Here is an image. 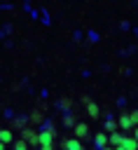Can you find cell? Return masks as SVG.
I'll return each mask as SVG.
<instances>
[{
  "instance_id": "obj_1",
  "label": "cell",
  "mask_w": 138,
  "mask_h": 150,
  "mask_svg": "<svg viewBox=\"0 0 138 150\" xmlns=\"http://www.w3.org/2000/svg\"><path fill=\"white\" fill-rule=\"evenodd\" d=\"M136 122H138L136 110H131V112H122L119 120H117V129H122V131H133V129H136Z\"/></svg>"
},
{
  "instance_id": "obj_2",
  "label": "cell",
  "mask_w": 138,
  "mask_h": 150,
  "mask_svg": "<svg viewBox=\"0 0 138 150\" xmlns=\"http://www.w3.org/2000/svg\"><path fill=\"white\" fill-rule=\"evenodd\" d=\"M54 138H56V129H54L51 122H47L42 127V131H37V143L40 145H49V143H54Z\"/></svg>"
},
{
  "instance_id": "obj_3",
  "label": "cell",
  "mask_w": 138,
  "mask_h": 150,
  "mask_svg": "<svg viewBox=\"0 0 138 150\" xmlns=\"http://www.w3.org/2000/svg\"><path fill=\"white\" fill-rule=\"evenodd\" d=\"M21 141H26V143H30V145H40V143H37V131H33L30 127H23V129H21Z\"/></svg>"
},
{
  "instance_id": "obj_4",
  "label": "cell",
  "mask_w": 138,
  "mask_h": 150,
  "mask_svg": "<svg viewBox=\"0 0 138 150\" xmlns=\"http://www.w3.org/2000/svg\"><path fill=\"white\" fill-rule=\"evenodd\" d=\"M82 103L87 105V112H89V117H98L101 115V110H98V105L89 98V96H82Z\"/></svg>"
},
{
  "instance_id": "obj_5",
  "label": "cell",
  "mask_w": 138,
  "mask_h": 150,
  "mask_svg": "<svg viewBox=\"0 0 138 150\" xmlns=\"http://www.w3.org/2000/svg\"><path fill=\"white\" fill-rule=\"evenodd\" d=\"M73 131H75V136H73V138H77V141H82V138H84V136L89 134V127H87L84 122H77V124L73 127Z\"/></svg>"
},
{
  "instance_id": "obj_6",
  "label": "cell",
  "mask_w": 138,
  "mask_h": 150,
  "mask_svg": "<svg viewBox=\"0 0 138 150\" xmlns=\"http://www.w3.org/2000/svg\"><path fill=\"white\" fill-rule=\"evenodd\" d=\"M122 141H124V134H122V131H115V134L108 136V145H110V148H119Z\"/></svg>"
},
{
  "instance_id": "obj_7",
  "label": "cell",
  "mask_w": 138,
  "mask_h": 150,
  "mask_svg": "<svg viewBox=\"0 0 138 150\" xmlns=\"http://www.w3.org/2000/svg\"><path fill=\"white\" fill-rule=\"evenodd\" d=\"M63 150H82V141H77V138H63Z\"/></svg>"
},
{
  "instance_id": "obj_8",
  "label": "cell",
  "mask_w": 138,
  "mask_h": 150,
  "mask_svg": "<svg viewBox=\"0 0 138 150\" xmlns=\"http://www.w3.org/2000/svg\"><path fill=\"white\" fill-rule=\"evenodd\" d=\"M94 143L103 150V148H108V136H105V131H98L96 136H94Z\"/></svg>"
},
{
  "instance_id": "obj_9",
  "label": "cell",
  "mask_w": 138,
  "mask_h": 150,
  "mask_svg": "<svg viewBox=\"0 0 138 150\" xmlns=\"http://www.w3.org/2000/svg\"><path fill=\"white\" fill-rule=\"evenodd\" d=\"M122 148H124V150H136V134H131V136H124V141H122Z\"/></svg>"
},
{
  "instance_id": "obj_10",
  "label": "cell",
  "mask_w": 138,
  "mask_h": 150,
  "mask_svg": "<svg viewBox=\"0 0 138 150\" xmlns=\"http://www.w3.org/2000/svg\"><path fill=\"white\" fill-rule=\"evenodd\" d=\"M28 122H33V124H42V122H44V115H42V110H33V112L28 115Z\"/></svg>"
},
{
  "instance_id": "obj_11",
  "label": "cell",
  "mask_w": 138,
  "mask_h": 150,
  "mask_svg": "<svg viewBox=\"0 0 138 150\" xmlns=\"http://www.w3.org/2000/svg\"><path fill=\"white\" fill-rule=\"evenodd\" d=\"M0 143H2V145L12 143V131H9V129H0Z\"/></svg>"
},
{
  "instance_id": "obj_12",
  "label": "cell",
  "mask_w": 138,
  "mask_h": 150,
  "mask_svg": "<svg viewBox=\"0 0 138 150\" xmlns=\"http://www.w3.org/2000/svg\"><path fill=\"white\" fill-rule=\"evenodd\" d=\"M63 124H65V127H68V129H73V127H75V124H77V120H75V115H73V112H68V115H65V117H63Z\"/></svg>"
},
{
  "instance_id": "obj_13",
  "label": "cell",
  "mask_w": 138,
  "mask_h": 150,
  "mask_svg": "<svg viewBox=\"0 0 138 150\" xmlns=\"http://www.w3.org/2000/svg\"><path fill=\"white\" fill-rule=\"evenodd\" d=\"M105 129H108L110 134H115V131H117V120H108V122H105Z\"/></svg>"
},
{
  "instance_id": "obj_14",
  "label": "cell",
  "mask_w": 138,
  "mask_h": 150,
  "mask_svg": "<svg viewBox=\"0 0 138 150\" xmlns=\"http://www.w3.org/2000/svg\"><path fill=\"white\" fill-rule=\"evenodd\" d=\"M61 108H63V110H70V108H73V101H70L68 96H63V98H61Z\"/></svg>"
},
{
  "instance_id": "obj_15",
  "label": "cell",
  "mask_w": 138,
  "mask_h": 150,
  "mask_svg": "<svg viewBox=\"0 0 138 150\" xmlns=\"http://www.w3.org/2000/svg\"><path fill=\"white\" fill-rule=\"evenodd\" d=\"M26 122H28V117H16V120H14V127H16V129H23Z\"/></svg>"
},
{
  "instance_id": "obj_16",
  "label": "cell",
  "mask_w": 138,
  "mask_h": 150,
  "mask_svg": "<svg viewBox=\"0 0 138 150\" xmlns=\"http://www.w3.org/2000/svg\"><path fill=\"white\" fill-rule=\"evenodd\" d=\"M14 150H28V143H26V141H21V138H19V141H14Z\"/></svg>"
},
{
  "instance_id": "obj_17",
  "label": "cell",
  "mask_w": 138,
  "mask_h": 150,
  "mask_svg": "<svg viewBox=\"0 0 138 150\" xmlns=\"http://www.w3.org/2000/svg\"><path fill=\"white\" fill-rule=\"evenodd\" d=\"M37 150H56V148H54V143H49V145H40Z\"/></svg>"
},
{
  "instance_id": "obj_18",
  "label": "cell",
  "mask_w": 138,
  "mask_h": 150,
  "mask_svg": "<svg viewBox=\"0 0 138 150\" xmlns=\"http://www.w3.org/2000/svg\"><path fill=\"white\" fill-rule=\"evenodd\" d=\"M103 150H112V148H110V145H108V148H103Z\"/></svg>"
},
{
  "instance_id": "obj_19",
  "label": "cell",
  "mask_w": 138,
  "mask_h": 150,
  "mask_svg": "<svg viewBox=\"0 0 138 150\" xmlns=\"http://www.w3.org/2000/svg\"><path fill=\"white\" fill-rule=\"evenodd\" d=\"M0 150H5V145H2V143H0Z\"/></svg>"
},
{
  "instance_id": "obj_20",
  "label": "cell",
  "mask_w": 138,
  "mask_h": 150,
  "mask_svg": "<svg viewBox=\"0 0 138 150\" xmlns=\"http://www.w3.org/2000/svg\"><path fill=\"white\" fill-rule=\"evenodd\" d=\"M82 150H84V148H82Z\"/></svg>"
}]
</instances>
